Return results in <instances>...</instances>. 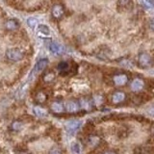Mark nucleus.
Listing matches in <instances>:
<instances>
[{"label": "nucleus", "mask_w": 154, "mask_h": 154, "mask_svg": "<svg viewBox=\"0 0 154 154\" xmlns=\"http://www.w3.org/2000/svg\"><path fill=\"white\" fill-rule=\"evenodd\" d=\"M6 57L12 62H18L23 59L24 53L19 48H9L6 51Z\"/></svg>", "instance_id": "1"}, {"label": "nucleus", "mask_w": 154, "mask_h": 154, "mask_svg": "<svg viewBox=\"0 0 154 154\" xmlns=\"http://www.w3.org/2000/svg\"><path fill=\"white\" fill-rule=\"evenodd\" d=\"M138 62H139L140 66L143 67V69H146V67H149L152 65V58L148 53L143 52L139 55Z\"/></svg>", "instance_id": "2"}, {"label": "nucleus", "mask_w": 154, "mask_h": 154, "mask_svg": "<svg viewBox=\"0 0 154 154\" xmlns=\"http://www.w3.org/2000/svg\"><path fill=\"white\" fill-rule=\"evenodd\" d=\"M51 14L52 17H54L57 20H60L65 16V8L61 4H55L53 5V7L51 9Z\"/></svg>", "instance_id": "3"}, {"label": "nucleus", "mask_w": 154, "mask_h": 154, "mask_svg": "<svg viewBox=\"0 0 154 154\" xmlns=\"http://www.w3.org/2000/svg\"><path fill=\"white\" fill-rule=\"evenodd\" d=\"M47 66H48V60L47 59H42L40 61H38V63L35 65V66H34V69L31 73V78L33 76H36L40 73V72L45 70L47 67Z\"/></svg>", "instance_id": "4"}, {"label": "nucleus", "mask_w": 154, "mask_h": 154, "mask_svg": "<svg viewBox=\"0 0 154 154\" xmlns=\"http://www.w3.org/2000/svg\"><path fill=\"white\" fill-rule=\"evenodd\" d=\"M132 0H118V8L120 12H129L133 9Z\"/></svg>", "instance_id": "5"}, {"label": "nucleus", "mask_w": 154, "mask_h": 154, "mask_svg": "<svg viewBox=\"0 0 154 154\" xmlns=\"http://www.w3.org/2000/svg\"><path fill=\"white\" fill-rule=\"evenodd\" d=\"M134 154H154V146H140L134 148Z\"/></svg>", "instance_id": "6"}, {"label": "nucleus", "mask_w": 154, "mask_h": 154, "mask_svg": "<svg viewBox=\"0 0 154 154\" xmlns=\"http://www.w3.org/2000/svg\"><path fill=\"white\" fill-rule=\"evenodd\" d=\"M113 82L116 86H124L127 84L128 82V76L124 73H119V74H117L114 76L113 78Z\"/></svg>", "instance_id": "7"}, {"label": "nucleus", "mask_w": 154, "mask_h": 154, "mask_svg": "<svg viewBox=\"0 0 154 154\" xmlns=\"http://www.w3.org/2000/svg\"><path fill=\"white\" fill-rule=\"evenodd\" d=\"M65 108L66 110V112H69V113H76V112H78L80 109V104L79 102H77L76 100H70V101H67L66 103Z\"/></svg>", "instance_id": "8"}, {"label": "nucleus", "mask_w": 154, "mask_h": 154, "mask_svg": "<svg viewBox=\"0 0 154 154\" xmlns=\"http://www.w3.org/2000/svg\"><path fill=\"white\" fill-rule=\"evenodd\" d=\"M130 88L133 91H141L143 88H144V81L141 78H136L134 79L132 82H131V85H130Z\"/></svg>", "instance_id": "9"}, {"label": "nucleus", "mask_w": 154, "mask_h": 154, "mask_svg": "<svg viewBox=\"0 0 154 154\" xmlns=\"http://www.w3.org/2000/svg\"><path fill=\"white\" fill-rule=\"evenodd\" d=\"M126 98V94H125L123 91H118L114 93V94L112 95V101L114 104H119V103H122L125 100Z\"/></svg>", "instance_id": "10"}, {"label": "nucleus", "mask_w": 154, "mask_h": 154, "mask_svg": "<svg viewBox=\"0 0 154 154\" xmlns=\"http://www.w3.org/2000/svg\"><path fill=\"white\" fill-rule=\"evenodd\" d=\"M50 50L52 53H54L56 55H61L65 52V48L60 43H58L56 42H52L50 43Z\"/></svg>", "instance_id": "11"}, {"label": "nucleus", "mask_w": 154, "mask_h": 154, "mask_svg": "<svg viewBox=\"0 0 154 154\" xmlns=\"http://www.w3.org/2000/svg\"><path fill=\"white\" fill-rule=\"evenodd\" d=\"M81 125H82V122H80V120L73 119V120H70V122H69L66 123V129L70 132H75L80 128Z\"/></svg>", "instance_id": "12"}, {"label": "nucleus", "mask_w": 154, "mask_h": 154, "mask_svg": "<svg viewBox=\"0 0 154 154\" xmlns=\"http://www.w3.org/2000/svg\"><path fill=\"white\" fill-rule=\"evenodd\" d=\"M5 28L7 29L8 31H14V30H17L19 28V22L17 20V19H8L5 23Z\"/></svg>", "instance_id": "13"}, {"label": "nucleus", "mask_w": 154, "mask_h": 154, "mask_svg": "<svg viewBox=\"0 0 154 154\" xmlns=\"http://www.w3.org/2000/svg\"><path fill=\"white\" fill-rule=\"evenodd\" d=\"M50 108L54 113H62L64 111V106H63L61 102H58V101L53 102L50 106Z\"/></svg>", "instance_id": "14"}, {"label": "nucleus", "mask_w": 154, "mask_h": 154, "mask_svg": "<svg viewBox=\"0 0 154 154\" xmlns=\"http://www.w3.org/2000/svg\"><path fill=\"white\" fill-rule=\"evenodd\" d=\"M34 113L36 114L37 117H40V118H45L47 116V111L45 109L40 107V106H36V107L34 108Z\"/></svg>", "instance_id": "15"}, {"label": "nucleus", "mask_w": 154, "mask_h": 154, "mask_svg": "<svg viewBox=\"0 0 154 154\" xmlns=\"http://www.w3.org/2000/svg\"><path fill=\"white\" fill-rule=\"evenodd\" d=\"M36 100L38 103H45L47 100V94L43 91H38L36 95Z\"/></svg>", "instance_id": "16"}, {"label": "nucleus", "mask_w": 154, "mask_h": 154, "mask_svg": "<svg viewBox=\"0 0 154 154\" xmlns=\"http://www.w3.org/2000/svg\"><path fill=\"white\" fill-rule=\"evenodd\" d=\"M69 65L67 62H61L59 63V65H58V69L61 72H66L69 70Z\"/></svg>", "instance_id": "17"}, {"label": "nucleus", "mask_w": 154, "mask_h": 154, "mask_svg": "<svg viewBox=\"0 0 154 154\" xmlns=\"http://www.w3.org/2000/svg\"><path fill=\"white\" fill-rule=\"evenodd\" d=\"M38 31L43 34V35H49V28H48L46 25L45 24H40V25L38 26Z\"/></svg>", "instance_id": "18"}, {"label": "nucleus", "mask_w": 154, "mask_h": 154, "mask_svg": "<svg viewBox=\"0 0 154 154\" xmlns=\"http://www.w3.org/2000/svg\"><path fill=\"white\" fill-rule=\"evenodd\" d=\"M55 79V74L53 72H47V73L43 76V81L46 82V83H49V82L53 81Z\"/></svg>", "instance_id": "19"}, {"label": "nucleus", "mask_w": 154, "mask_h": 154, "mask_svg": "<svg viewBox=\"0 0 154 154\" xmlns=\"http://www.w3.org/2000/svg\"><path fill=\"white\" fill-rule=\"evenodd\" d=\"M22 127V124L20 122H18V120H16V122H14L12 123V129L14 130V131H18V130H20Z\"/></svg>", "instance_id": "20"}, {"label": "nucleus", "mask_w": 154, "mask_h": 154, "mask_svg": "<svg viewBox=\"0 0 154 154\" xmlns=\"http://www.w3.org/2000/svg\"><path fill=\"white\" fill-rule=\"evenodd\" d=\"M27 24L29 26H30L31 28H35L36 25L38 24V20L36 18H34V17H30V18H28L27 19Z\"/></svg>", "instance_id": "21"}, {"label": "nucleus", "mask_w": 154, "mask_h": 154, "mask_svg": "<svg viewBox=\"0 0 154 154\" xmlns=\"http://www.w3.org/2000/svg\"><path fill=\"white\" fill-rule=\"evenodd\" d=\"M80 144L78 143H72V150H73L75 153H80L81 151V149H80Z\"/></svg>", "instance_id": "22"}, {"label": "nucleus", "mask_w": 154, "mask_h": 154, "mask_svg": "<svg viewBox=\"0 0 154 154\" xmlns=\"http://www.w3.org/2000/svg\"><path fill=\"white\" fill-rule=\"evenodd\" d=\"M93 129H94V124H91V123H88L86 125V127H85V131L86 132H88V133H90V132H91L93 131Z\"/></svg>", "instance_id": "23"}, {"label": "nucleus", "mask_w": 154, "mask_h": 154, "mask_svg": "<svg viewBox=\"0 0 154 154\" xmlns=\"http://www.w3.org/2000/svg\"><path fill=\"white\" fill-rule=\"evenodd\" d=\"M127 135H128V132L126 131V130H120V131L119 132V137L122 138V139L125 138Z\"/></svg>", "instance_id": "24"}, {"label": "nucleus", "mask_w": 154, "mask_h": 154, "mask_svg": "<svg viewBox=\"0 0 154 154\" xmlns=\"http://www.w3.org/2000/svg\"><path fill=\"white\" fill-rule=\"evenodd\" d=\"M49 154H62V152L59 148H53Z\"/></svg>", "instance_id": "25"}, {"label": "nucleus", "mask_w": 154, "mask_h": 154, "mask_svg": "<svg viewBox=\"0 0 154 154\" xmlns=\"http://www.w3.org/2000/svg\"><path fill=\"white\" fill-rule=\"evenodd\" d=\"M149 26H150L151 30H153V31H154V18H153V19H151L150 22H149Z\"/></svg>", "instance_id": "26"}, {"label": "nucleus", "mask_w": 154, "mask_h": 154, "mask_svg": "<svg viewBox=\"0 0 154 154\" xmlns=\"http://www.w3.org/2000/svg\"><path fill=\"white\" fill-rule=\"evenodd\" d=\"M102 154H117V152H116V151H113V150H107V151L103 152Z\"/></svg>", "instance_id": "27"}, {"label": "nucleus", "mask_w": 154, "mask_h": 154, "mask_svg": "<svg viewBox=\"0 0 154 154\" xmlns=\"http://www.w3.org/2000/svg\"><path fill=\"white\" fill-rule=\"evenodd\" d=\"M152 132H153V134H154V125L152 126Z\"/></svg>", "instance_id": "28"}]
</instances>
